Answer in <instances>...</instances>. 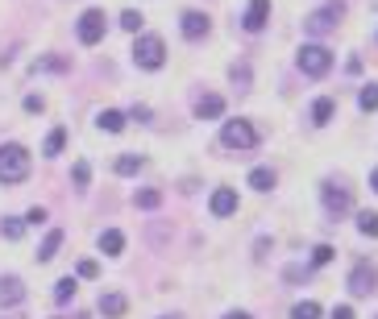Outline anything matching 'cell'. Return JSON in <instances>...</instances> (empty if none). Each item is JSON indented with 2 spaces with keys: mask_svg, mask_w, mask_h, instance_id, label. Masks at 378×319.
<instances>
[{
  "mask_svg": "<svg viewBox=\"0 0 378 319\" xmlns=\"http://www.w3.org/2000/svg\"><path fill=\"white\" fill-rule=\"evenodd\" d=\"M25 175H30L25 145H0V182H21Z\"/></svg>",
  "mask_w": 378,
  "mask_h": 319,
  "instance_id": "cell-1",
  "label": "cell"
},
{
  "mask_svg": "<svg viewBox=\"0 0 378 319\" xmlns=\"http://www.w3.org/2000/svg\"><path fill=\"white\" fill-rule=\"evenodd\" d=\"M133 62L145 67V71H158V67L167 62V46H162V38H154V34L138 38V46H133Z\"/></svg>",
  "mask_w": 378,
  "mask_h": 319,
  "instance_id": "cell-2",
  "label": "cell"
},
{
  "mask_svg": "<svg viewBox=\"0 0 378 319\" xmlns=\"http://www.w3.org/2000/svg\"><path fill=\"white\" fill-rule=\"evenodd\" d=\"M329 67H332V54L325 50V46H304L299 50V71L304 75H312V79H320V75H329Z\"/></svg>",
  "mask_w": 378,
  "mask_h": 319,
  "instance_id": "cell-3",
  "label": "cell"
},
{
  "mask_svg": "<svg viewBox=\"0 0 378 319\" xmlns=\"http://www.w3.org/2000/svg\"><path fill=\"white\" fill-rule=\"evenodd\" d=\"M341 13H345V4H341V0H329L325 8H316V13L304 21V29H308L312 38H325L332 25H337V17H341Z\"/></svg>",
  "mask_w": 378,
  "mask_h": 319,
  "instance_id": "cell-4",
  "label": "cell"
},
{
  "mask_svg": "<svg viewBox=\"0 0 378 319\" xmlns=\"http://www.w3.org/2000/svg\"><path fill=\"white\" fill-rule=\"evenodd\" d=\"M221 141H225L229 149H254V145H258V133H254V125H249V121H225Z\"/></svg>",
  "mask_w": 378,
  "mask_h": 319,
  "instance_id": "cell-5",
  "label": "cell"
},
{
  "mask_svg": "<svg viewBox=\"0 0 378 319\" xmlns=\"http://www.w3.org/2000/svg\"><path fill=\"white\" fill-rule=\"evenodd\" d=\"M370 290H378V270L370 266V262H358L353 270H349V294H370Z\"/></svg>",
  "mask_w": 378,
  "mask_h": 319,
  "instance_id": "cell-6",
  "label": "cell"
},
{
  "mask_svg": "<svg viewBox=\"0 0 378 319\" xmlns=\"http://www.w3.org/2000/svg\"><path fill=\"white\" fill-rule=\"evenodd\" d=\"M75 34H79V42L84 46H96L100 38H104V13H100V8H88V13L79 17Z\"/></svg>",
  "mask_w": 378,
  "mask_h": 319,
  "instance_id": "cell-7",
  "label": "cell"
},
{
  "mask_svg": "<svg viewBox=\"0 0 378 319\" xmlns=\"http://www.w3.org/2000/svg\"><path fill=\"white\" fill-rule=\"evenodd\" d=\"M266 21H271V0H249V8H245V29H249V34H262Z\"/></svg>",
  "mask_w": 378,
  "mask_h": 319,
  "instance_id": "cell-8",
  "label": "cell"
},
{
  "mask_svg": "<svg viewBox=\"0 0 378 319\" xmlns=\"http://www.w3.org/2000/svg\"><path fill=\"white\" fill-rule=\"evenodd\" d=\"M320 195H325V208H329L332 216L349 212V203H353V199H349V191H345V186H332V182H325V191H320Z\"/></svg>",
  "mask_w": 378,
  "mask_h": 319,
  "instance_id": "cell-9",
  "label": "cell"
},
{
  "mask_svg": "<svg viewBox=\"0 0 378 319\" xmlns=\"http://www.w3.org/2000/svg\"><path fill=\"white\" fill-rule=\"evenodd\" d=\"M208 208H212V216H233V212H237V191H229V186H216Z\"/></svg>",
  "mask_w": 378,
  "mask_h": 319,
  "instance_id": "cell-10",
  "label": "cell"
},
{
  "mask_svg": "<svg viewBox=\"0 0 378 319\" xmlns=\"http://www.w3.org/2000/svg\"><path fill=\"white\" fill-rule=\"evenodd\" d=\"M21 299H25L21 278H0V311H4V307H17Z\"/></svg>",
  "mask_w": 378,
  "mask_h": 319,
  "instance_id": "cell-11",
  "label": "cell"
},
{
  "mask_svg": "<svg viewBox=\"0 0 378 319\" xmlns=\"http://www.w3.org/2000/svg\"><path fill=\"white\" fill-rule=\"evenodd\" d=\"M221 112H225V100H221V95H200V100H195V116H200V121H216Z\"/></svg>",
  "mask_w": 378,
  "mask_h": 319,
  "instance_id": "cell-12",
  "label": "cell"
},
{
  "mask_svg": "<svg viewBox=\"0 0 378 319\" xmlns=\"http://www.w3.org/2000/svg\"><path fill=\"white\" fill-rule=\"evenodd\" d=\"M204 34H208V17H204V13H183V38L200 42Z\"/></svg>",
  "mask_w": 378,
  "mask_h": 319,
  "instance_id": "cell-13",
  "label": "cell"
},
{
  "mask_svg": "<svg viewBox=\"0 0 378 319\" xmlns=\"http://www.w3.org/2000/svg\"><path fill=\"white\" fill-rule=\"evenodd\" d=\"M125 307H129L125 294H100V311H104L108 319H121L125 315Z\"/></svg>",
  "mask_w": 378,
  "mask_h": 319,
  "instance_id": "cell-14",
  "label": "cell"
},
{
  "mask_svg": "<svg viewBox=\"0 0 378 319\" xmlns=\"http://www.w3.org/2000/svg\"><path fill=\"white\" fill-rule=\"evenodd\" d=\"M58 245H63V232L54 228V232H46V240H42V249H38V262H54V257H58Z\"/></svg>",
  "mask_w": 378,
  "mask_h": 319,
  "instance_id": "cell-15",
  "label": "cell"
},
{
  "mask_svg": "<svg viewBox=\"0 0 378 319\" xmlns=\"http://www.w3.org/2000/svg\"><path fill=\"white\" fill-rule=\"evenodd\" d=\"M67 67H71V62H67L63 54H46V58H34V67H30V71L38 75V71H67Z\"/></svg>",
  "mask_w": 378,
  "mask_h": 319,
  "instance_id": "cell-16",
  "label": "cell"
},
{
  "mask_svg": "<svg viewBox=\"0 0 378 319\" xmlns=\"http://www.w3.org/2000/svg\"><path fill=\"white\" fill-rule=\"evenodd\" d=\"M96 125H100V129H108V133H121V129H125V116H121V112H112V108H104V112L96 116Z\"/></svg>",
  "mask_w": 378,
  "mask_h": 319,
  "instance_id": "cell-17",
  "label": "cell"
},
{
  "mask_svg": "<svg viewBox=\"0 0 378 319\" xmlns=\"http://www.w3.org/2000/svg\"><path fill=\"white\" fill-rule=\"evenodd\" d=\"M100 249H104V253H108V257H117V253H121V249H125V236H121V232H117V228H108V232H104V236H100Z\"/></svg>",
  "mask_w": 378,
  "mask_h": 319,
  "instance_id": "cell-18",
  "label": "cell"
},
{
  "mask_svg": "<svg viewBox=\"0 0 378 319\" xmlns=\"http://www.w3.org/2000/svg\"><path fill=\"white\" fill-rule=\"evenodd\" d=\"M75 290H79V282L67 273V278H58L54 282V303H67V299H75Z\"/></svg>",
  "mask_w": 378,
  "mask_h": 319,
  "instance_id": "cell-19",
  "label": "cell"
},
{
  "mask_svg": "<svg viewBox=\"0 0 378 319\" xmlns=\"http://www.w3.org/2000/svg\"><path fill=\"white\" fill-rule=\"evenodd\" d=\"M249 186H254V191H271V186H275V170H266V166L249 170Z\"/></svg>",
  "mask_w": 378,
  "mask_h": 319,
  "instance_id": "cell-20",
  "label": "cell"
},
{
  "mask_svg": "<svg viewBox=\"0 0 378 319\" xmlns=\"http://www.w3.org/2000/svg\"><path fill=\"white\" fill-rule=\"evenodd\" d=\"M133 203H138V208H145V212H154V208L162 203V191H154V186H145V191H138V195H133Z\"/></svg>",
  "mask_w": 378,
  "mask_h": 319,
  "instance_id": "cell-21",
  "label": "cell"
},
{
  "mask_svg": "<svg viewBox=\"0 0 378 319\" xmlns=\"http://www.w3.org/2000/svg\"><path fill=\"white\" fill-rule=\"evenodd\" d=\"M142 166L145 162L138 158V154H121V158H117V175H138Z\"/></svg>",
  "mask_w": 378,
  "mask_h": 319,
  "instance_id": "cell-22",
  "label": "cell"
},
{
  "mask_svg": "<svg viewBox=\"0 0 378 319\" xmlns=\"http://www.w3.org/2000/svg\"><path fill=\"white\" fill-rule=\"evenodd\" d=\"M358 108H362V112H374V108H378V83H370V88L358 91Z\"/></svg>",
  "mask_w": 378,
  "mask_h": 319,
  "instance_id": "cell-23",
  "label": "cell"
},
{
  "mask_svg": "<svg viewBox=\"0 0 378 319\" xmlns=\"http://www.w3.org/2000/svg\"><path fill=\"white\" fill-rule=\"evenodd\" d=\"M332 121V100H316L312 104V125H329Z\"/></svg>",
  "mask_w": 378,
  "mask_h": 319,
  "instance_id": "cell-24",
  "label": "cell"
},
{
  "mask_svg": "<svg viewBox=\"0 0 378 319\" xmlns=\"http://www.w3.org/2000/svg\"><path fill=\"white\" fill-rule=\"evenodd\" d=\"M291 319H320V303H312V299H308V303H295V307H291Z\"/></svg>",
  "mask_w": 378,
  "mask_h": 319,
  "instance_id": "cell-25",
  "label": "cell"
},
{
  "mask_svg": "<svg viewBox=\"0 0 378 319\" xmlns=\"http://www.w3.org/2000/svg\"><path fill=\"white\" fill-rule=\"evenodd\" d=\"M63 141H67V129H54V133L46 137V145H42V154H46V158L63 154Z\"/></svg>",
  "mask_w": 378,
  "mask_h": 319,
  "instance_id": "cell-26",
  "label": "cell"
},
{
  "mask_svg": "<svg viewBox=\"0 0 378 319\" xmlns=\"http://www.w3.org/2000/svg\"><path fill=\"white\" fill-rule=\"evenodd\" d=\"M0 232H4L8 240H17V236L25 232V220H17V216H4V224H0Z\"/></svg>",
  "mask_w": 378,
  "mask_h": 319,
  "instance_id": "cell-27",
  "label": "cell"
},
{
  "mask_svg": "<svg viewBox=\"0 0 378 319\" xmlns=\"http://www.w3.org/2000/svg\"><path fill=\"white\" fill-rule=\"evenodd\" d=\"M358 228H362V236H378V216L374 212H362V216H358Z\"/></svg>",
  "mask_w": 378,
  "mask_h": 319,
  "instance_id": "cell-28",
  "label": "cell"
},
{
  "mask_svg": "<svg viewBox=\"0 0 378 319\" xmlns=\"http://www.w3.org/2000/svg\"><path fill=\"white\" fill-rule=\"evenodd\" d=\"M332 262V245H316L312 249V266H329Z\"/></svg>",
  "mask_w": 378,
  "mask_h": 319,
  "instance_id": "cell-29",
  "label": "cell"
},
{
  "mask_svg": "<svg viewBox=\"0 0 378 319\" xmlns=\"http://www.w3.org/2000/svg\"><path fill=\"white\" fill-rule=\"evenodd\" d=\"M121 25H125L129 34H138V29H142V13H133V8H129V13H121Z\"/></svg>",
  "mask_w": 378,
  "mask_h": 319,
  "instance_id": "cell-30",
  "label": "cell"
},
{
  "mask_svg": "<svg viewBox=\"0 0 378 319\" xmlns=\"http://www.w3.org/2000/svg\"><path fill=\"white\" fill-rule=\"evenodd\" d=\"M88 179H92V170H88V162H75V182H79V186H88Z\"/></svg>",
  "mask_w": 378,
  "mask_h": 319,
  "instance_id": "cell-31",
  "label": "cell"
},
{
  "mask_svg": "<svg viewBox=\"0 0 378 319\" xmlns=\"http://www.w3.org/2000/svg\"><path fill=\"white\" fill-rule=\"evenodd\" d=\"M25 112H42V95H25Z\"/></svg>",
  "mask_w": 378,
  "mask_h": 319,
  "instance_id": "cell-32",
  "label": "cell"
},
{
  "mask_svg": "<svg viewBox=\"0 0 378 319\" xmlns=\"http://www.w3.org/2000/svg\"><path fill=\"white\" fill-rule=\"evenodd\" d=\"M96 273H100L96 270V262H79V278H96Z\"/></svg>",
  "mask_w": 378,
  "mask_h": 319,
  "instance_id": "cell-33",
  "label": "cell"
},
{
  "mask_svg": "<svg viewBox=\"0 0 378 319\" xmlns=\"http://www.w3.org/2000/svg\"><path fill=\"white\" fill-rule=\"evenodd\" d=\"M129 116H133V121H150V108H145V104H133V112H129Z\"/></svg>",
  "mask_w": 378,
  "mask_h": 319,
  "instance_id": "cell-34",
  "label": "cell"
},
{
  "mask_svg": "<svg viewBox=\"0 0 378 319\" xmlns=\"http://www.w3.org/2000/svg\"><path fill=\"white\" fill-rule=\"evenodd\" d=\"M25 220H30V224H42V220H46V208H34V212H30Z\"/></svg>",
  "mask_w": 378,
  "mask_h": 319,
  "instance_id": "cell-35",
  "label": "cell"
},
{
  "mask_svg": "<svg viewBox=\"0 0 378 319\" xmlns=\"http://www.w3.org/2000/svg\"><path fill=\"white\" fill-rule=\"evenodd\" d=\"M332 319H353V307H337V311H332Z\"/></svg>",
  "mask_w": 378,
  "mask_h": 319,
  "instance_id": "cell-36",
  "label": "cell"
},
{
  "mask_svg": "<svg viewBox=\"0 0 378 319\" xmlns=\"http://www.w3.org/2000/svg\"><path fill=\"white\" fill-rule=\"evenodd\" d=\"M225 319H249V315H245V311H229Z\"/></svg>",
  "mask_w": 378,
  "mask_h": 319,
  "instance_id": "cell-37",
  "label": "cell"
},
{
  "mask_svg": "<svg viewBox=\"0 0 378 319\" xmlns=\"http://www.w3.org/2000/svg\"><path fill=\"white\" fill-rule=\"evenodd\" d=\"M370 186H374V191H378V170H374V175H370Z\"/></svg>",
  "mask_w": 378,
  "mask_h": 319,
  "instance_id": "cell-38",
  "label": "cell"
}]
</instances>
